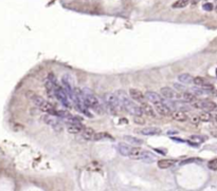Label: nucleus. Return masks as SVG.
I'll return each instance as SVG.
<instances>
[{"mask_svg": "<svg viewBox=\"0 0 217 191\" xmlns=\"http://www.w3.org/2000/svg\"><path fill=\"white\" fill-rule=\"evenodd\" d=\"M155 110H156V112L158 113V114L162 115V116H170V113H172L173 111L169 106L163 103L155 105Z\"/></svg>", "mask_w": 217, "mask_h": 191, "instance_id": "obj_8", "label": "nucleus"}, {"mask_svg": "<svg viewBox=\"0 0 217 191\" xmlns=\"http://www.w3.org/2000/svg\"><path fill=\"white\" fill-rule=\"evenodd\" d=\"M134 123L137 124V125H144V124H145V119L143 118L142 116L135 115V116H134Z\"/></svg>", "mask_w": 217, "mask_h": 191, "instance_id": "obj_24", "label": "nucleus"}, {"mask_svg": "<svg viewBox=\"0 0 217 191\" xmlns=\"http://www.w3.org/2000/svg\"><path fill=\"white\" fill-rule=\"evenodd\" d=\"M130 149H131V147L128 146L127 144H122L121 143V144H119V146H118L119 153H120L121 155H123V156H129Z\"/></svg>", "mask_w": 217, "mask_h": 191, "instance_id": "obj_16", "label": "nucleus"}, {"mask_svg": "<svg viewBox=\"0 0 217 191\" xmlns=\"http://www.w3.org/2000/svg\"><path fill=\"white\" fill-rule=\"evenodd\" d=\"M208 167L210 168L211 170H217V159H212V161H210L209 163H208Z\"/></svg>", "mask_w": 217, "mask_h": 191, "instance_id": "obj_25", "label": "nucleus"}, {"mask_svg": "<svg viewBox=\"0 0 217 191\" xmlns=\"http://www.w3.org/2000/svg\"><path fill=\"white\" fill-rule=\"evenodd\" d=\"M191 2V0H177L176 2L172 4L173 9H183Z\"/></svg>", "mask_w": 217, "mask_h": 191, "instance_id": "obj_21", "label": "nucleus"}, {"mask_svg": "<svg viewBox=\"0 0 217 191\" xmlns=\"http://www.w3.org/2000/svg\"><path fill=\"white\" fill-rule=\"evenodd\" d=\"M170 117L173 118V121H178V123H184V121H189V116L185 112L180 110H174L170 113Z\"/></svg>", "mask_w": 217, "mask_h": 191, "instance_id": "obj_6", "label": "nucleus"}, {"mask_svg": "<svg viewBox=\"0 0 217 191\" xmlns=\"http://www.w3.org/2000/svg\"><path fill=\"white\" fill-rule=\"evenodd\" d=\"M191 123L194 124V125H198L199 123H200V119H199V116H197V115H193V116H191Z\"/></svg>", "mask_w": 217, "mask_h": 191, "instance_id": "obj_28", "label": "nucleus"}, {"mask_svg": "<svg viewBox=\"0 0 217 191\" xmlns=\"http://www.w3.org/2000/svg\"><path fill=\"white\" fill-rule=\"evenodd\" d=\"M193 83H194L196 86L201 87L202 85H205V79L203 78V77L196 76V77H194V78H193Z\"/></svg>", "mask_w": 217, "mask_h": 191, "instance_id": "obj_23", "label": "nucleus"}, {"mask_svg": "<svg viewBox=\"0 0 217 191\" xmlns=\"http://www.w3.org/2000/svg\"><path fill=\"white\" fill-rule=\"evenodd\" d=\"M143 153V149L140 148V147H132L130 149V152H129V157L134 159H140L141 155Z\"/></svg>", "mask_w": 217, "mask_h": 191, "instance_id": "obj_15", "label": "nucleus"}, {"mask_svg": "<svg viewBox=\"0 0 217 191\" xmlns=\"http://www.w3.org/2000/svg\"><path fill=\"white\" fill-rule=\"evenodd\" d=\"M124 139L127 141L129 144H132L134 146H140L143 144L142 139L138 138V137H136V136H131V135H125V136H124Z\"/></svg>", "mask_w": 217, "mask_h": 191, "instance_id": "obj_17", "label": "nucleus"}, {"mask_svg": "<svg viewBox=\"0 0 217 191\" xmlns=\"http://www.w3.org/2000/svg\"><path fill=\"white\" fill-rule=\"evenodd\" d=\"M201 89H203L205 91H207V92H209V91H213L214 90V86L211 85V84H207L205 83V85H202L200 87Z\"/></svg>", "mask_w": 217, "mask_h": 191, "instance_id": "obj_27", "label": "nucleus"}, {"mask_svg": "<svg viewBox=\"0 0 217 191\" xmlns=\"http://www.w3.org/2000/svg\"><path fill=\"white\" fill-rule=\"evenodd\" d=\"M155 159H156V157H155V155L152 154V153L148 152V151H144V150H143V153L140 157V159H142L145 163H152V162L155 161Z\"/></svg>", "mask_w": 217, "mask_h": 191, "instance_id": "obj_18", "label": "nucleus"}, {"mask_svg": "<svg viewBox=\"0 0 217 191\" xmlns=\"http://www.w3.org/2000/svg\"><path fill=\"white\" fill-rule=\"evenodd\" d=\"M192 106L196 109H200V110H205V111H212L216 108V104L208 99H196L195 101L192 103Z\"/></svg>", "mask_w": 217, "mask_h": 191, "instance_id": "obj_1", "label": "nucleus"}, {"mask_svg": "<svg viewBox=\"0 0 217 191\" xmlns=\"http://www.w3.org/2000/svg\"><path fill=\"white\" fill-rule=\"evenodd\" d=\"M81 134H82V137H83L84 139L91 141V139H93V136H94V134H96V131H94V129L89 128V127L84 128L83 130H82Z\"/></svg>", "mask_w": 217, "mask_h": 191, "instance_id": "obj_11", "label": "nucleus"}, {"mask_svg": "<svg viewBox=\"0 0 217 191\" xmlns=\"http://www.w3.org/2000/svg\"><path fill=\"white\" fill-rule=\"evenodd\" d=\"M175 163H176V161H174V159H160V161H158L157 165L160 169H167V168L172 167Z\"/></svg>", "mask_w": 217, "mask_h": 191, "instance_id": "obj_14", "label": "nucleus"}, {"mask_svg": "<svg viewBox=\"0 0 217 191\" xmlns=\"http://www.w3.org/2000/svg\"><path fill=\"white\" fill-rule=\"evenodd\" d=\"M193 78L194 77L192 76L191 74L189 73H182V74L178 75V80L180 81L182 85H189V84L193 83Z\"/></svg>", "mask_w": 217, "mask_h": 191, "instance_id": "obj_12", "label": "nucleus"}, {"mask_svg": "<svg viewBox=\"0 0 217 191\" xmlns=\"http://www.w3.org/2000/svg\"><path fill=\"white\" fill-rule=\"evenodd\" d=\"M26 97H28V98L30 99V101H32V103L34 104L38 109L40 108V107L44 105V103L46 101L45 98H43L41 96L37 95L36 93L32 92V91H28V92H26Z\"/></svg>", "mask_w": 217, "mask_h": 191, "instance_id": "obj_5", "label": "nucleus"}, {"mask_svg": "<svg viewBox=\"0 0 217 191\" xmlns=\"http://www.w3.org/2000/svg\"><path fill=\"white\" fill-rule=\"evenodd\" d=\"M181 97H182V99L185 101V103H193V101H196V95H194L193 93L191 92H183L182 95H181Z\"/></svg>", "mask_w": 217, "mask_h": 191, "instance_id": "obj_19", "label": "nucleus"}, {"mask_svg": "<svg viewBox=\"0 0 217 191\" xmlns=\"http://www.w3.org/2000/svg\"><path fill=\"white\" fill-rule=\"evenodd\" d=\"M198 116L200 121H203V123H209L212 121V114L210 112H201Z\"/></svg>", "mask_w": 217, "mask_h": 191, "instance_id": "obj_22", "label": "nucleus"}, {"mask_svg": "<svg viewBox=\"0 0 217 191\" xmlns=\"http://www.w3.org/2000/svg\"><path fill=\"white\" fill-rule=\"evenodd\" d=\"M160 95L162 97H164L165 99H175L180 97V95L174 89L170 88V87H162L160 89Z\"/></svg>", "mask_w": 217, "mask_h": 191, "instance_id": "obj_3", "label": "nucleus"}, {"mask_svg": "<svg viewBox=\"0 0 217 191\" xmlns=\"http://www.w3.org/2000/svg\"><path fill=\"white\" fill-rule=\"evenodd\" d=\"M141 134L146 135V136H154V135H159L161 133V130L157 127H146L140 131Z\"/></svg>", "mask_w": 217, "mask_h": 191, "instance_id": "obj_10", "label": "nucleus"}, {"mask_svg": "<svg viewBox=\"0 0 217 191\" xmlns=\"http://www.w3.org/2000/svg\"><path fill=\"white\" fill-rule=\"evenodd\" d=\"M202 9L205 11H207V12H211V11H213L214 9V5L211 3V2H207V3H205L202 5Z\"/></svg>", "mask_w": 217, "mask_h": 191, "instance_id": "obj_26", "label": "nucleus"}, {"mask_svg": "<svg viewBox=\"0 0 217 191\" xmlns=\"http://www.w3.org/2000/svg\"><path fill=\"white\" fill-rule=\"evenodd\" d=\"M212 95H213V96H217V90L212 91Z\"/></svg>", "mask_w": 217, "mask_h": 191, "instance_id": "obj_31", "label": "nucleus"}, {"mask_svg": "<svg viewBox=\"0 0 217 191\" xmlns=\"http://www.w3.org/2000/svg\"><path fill=\"white\" fill-rule=\"evenodd\" d=\"M129 97L132 101H136L138 103H145V95L138 89H129Z\"/></svg>", "mask_w": 217, "mask_h": 191, "instance_id": "obj_7", "label": "nucleus"}, {"mask_svg": "<svg viewBox=\"0 0 217 191\" xmlns=\"http://www.w3.org/2000/svg\"><path fill=\"white\" fill-rule=\"evenodd\" d=\"M144 95H145L146 101H148L149 103L154 104V105H158V104L163 103L162 96L159 95V93L155 92V91H147Z\"/></svg>", "mask_w": 217, "mask_h": 191, "instance_id": "obj_4", "label": "nucleus"}, {"mask_svg": "<svg viewBox=\"0 0 217 191\" xmlns=\"http://www.w3.org/2000/svg\"><path fill=\"white\" fill-rule=\"evenodd\" d=\"M84 129V127L82 126V124L79 125H76V124H69L67 125V131L71 134H79V133L82 132V130Z\"/></svg>", "mask_w": 217, "mask_h": 191, "instance_id": "obj_13", "label": "nucleus"}, {"mask_svg": "<svg viewBox=\"0 0 217 191\" xmlns=\"http://www.w3.org/2000/svg\"><path fill=\"white\" fill-rule=\"evenodd\" d=\"M191 141H194V142H196V144H198V143H201V142H203V138H201V136L192 135V136H191Z\"/></svg>", "mask_w": 217, "mask_h": 191, "instance_id": "obj_29", "label": "nucleus"}, {"mask_svg": "<svg viewBox=\"0 0 217 191\" xmlns=\"http://www.w3.org/2000/svg\"><path fill=\"white\" fill-rule=\"evenodd\" d=\"M43 121L45 124H47V125L51 126L52 128H54L55 130H61V121H58V119L56 118V117H54V115H51V114H46L43 116Z\"/></svg>", "mask_w": 217, "mask_h": 191, "instance_id": "obj_2", "label": "nucleus"}, {"mask_svg": "<svg viewBox=\"0 0 217 191\" xmlns=\"http://www.w3.org/2000/svg\"><path fill=\"white\" fill-rule=\"evenodd\" d=\"M216 76H217V69H216Z\"/></svg>", "mask_w": 217, "mask_h": 191, "instance_id": "obj_34", "label": "nucleus"}, {"mask_svg": "<svg viewBox=\"0 0 217 191\" xmlns=\"http://www.w3.org/2000/svg\"><path fill=\"white\" fill-rule=\"evenodd\" d=\"M140 108H141V110H142L143 114H146L147 116H149V117L156 116V111L154 110V108H152L149 104L146 103V101L145 103H141Z\"/></svg>", "mask_w": 217, "mask_h": 191, "instance_id": "obj_9", "label": "nucleus"}, {"mask_svg": "<svg viewBox=\"0 0 217 191\" xmlns=\"http://www.w3.org/2000/svg\"><path fill=\"white\" fill-rule=\"evenodd\" d=\"M215 121H217V114H216V116H215Z\"/></svg>", "mask_w": 217, "mask_h": 191, "instance_id": "obj_33", "label": "nucleus"}, {"mask_svg": "<svg viewBox=\"0 0 217 191\" xmlns=\"http://www.w3.org/2000/svg\"><path fill=\"white\" fill-rule=\"evenodd\" d=\"M174 87L177 89V90L179 91H182V92H184L185 91V87L183 85H179V84H174Z\"/></svg>", "mask_w": 217, "mask_h": 191, "instance_id": "obj_30", "label": "nucleus"}, {"mask_svg": "<svg viewBox=\"0 0 217 191\" xmlns=\"http://www.w3.org/2000/svg\"><path fill=\"white\" fill-rule=\"evenodd\" d=\"M215 11L217 12V4H216V6H215Z\"/></svg>", "mask_w": 217, "mask_h": 191, "instance_id": "obj_32", "label": "nucleus"}, {"mask_svg": "<svg viewBox=\"0 0 217 191\" xmlns=\"http://www.w3.org/2000/svg\"><path fill=\"white\" fill-rule=\"evenodd\" d=\"M102 139H114V137L107 132H100L96 133L93 136V141H102Z\"/></svg>", "mask_w": 217, "mask_h": 191, "instance_id": "obj_20", "label": "nucleus"}]
</instances>
